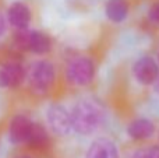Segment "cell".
<instances>
[{
    "mask_svg": "<svg viewBox=\"0 0 159 158\" xmlns=\"http://www.w3.org/2000/svg\"><path fill=\"white\" fill-rule=\"evenodd\" d=\"M134 80L141 86H152L159 77V63L152 56H143L131 67Z\"/></svg>",
    "mask_w": 159,
    "mask_h": 158,
    "instance_id": "cell-5",
    "label": "cell"
},
{
    "mask_svg": "<svg viewBox=\"0 0 159 158\" xmlns=\"http://www.w3.org/2000/svg\"><path fill=\"white\" fill-rule=\"evenodd\" d=\"M46 122L56 136H69L73 132L70 111L61 104H52L46 111Z\"/></svg>",
    "mask_w": 159,
    "mask_h": 158,
    "instance_id": "cell-4",
    "label": "cell"
},
{
    "mask_svg": "<svg viewBox=\"0 0 159 158\" xmlns=\"http://www.w3.org/2000/svg\"><path fill=\"white\" fill-rule=\"evenodd\" d=\"M27 50L35 55H48L52 50V39L42 31H28Z\"/></svg>",
    "mask_w": 159,
    "mask_h": 158,
    "instance_id": "cell-11",
    "label": "cell"
},
{
    "mask_svg": "<svg viewBox=\"0 0 159 158\" xmlns=\"http://www.w3.org/2000/svg\"><path fill=\"white\" fill-rule=\"evenodd\" d=\"M127 134L130 139L135 140V142H144L157 133V126L148 118H135L127 125Z\"/></svg>",
    "mask_w": 159,
    "mask_h": 158,
    "instance_id": "cell-8",
    "label": "cell"
},
{
    "mask_svg": "<svg viewBox=\"0 0 159 158\" xmlns=\"http://www.w3.org/2000/svg\"><path fill=\"white\" fill-rule=\"evenodd\" d=\"M6 28H7V21H6L4 16H3V13L0 11V36L3 35V34L6 32Z\"/></svg>",
    "mask_w": 159,
    "mask_h": 158,
    "instance_id": "cell-16",
    "label": "cell"
},
{
    "mask_svg": "<svg viewBox=\"0 0 159 158\" xmlns=\"http://www.w3.org/2000/svg\"><path fill=\"white\" fill-rule=\"evenodd\" d=\"M155 84H157V88H158V91H159V77H158V80H157V83H155Z\"/></svg>",
    "mask_w": 159,
    "mask_h": 158,
    "instance_id": "cell-18",
    "label": "cell"
},
{
    "mask_svg": "<svg viewBox=\"0 0 159 158\" xmlns=\"http://www.w3.org/2000/svg\"><path fill=\"white\" fill-rule=\"evenodd\" d=\"M149 22L154 25H159V2H155L151 7L148 8V13H147Z\"/></svg>",
    "mask_w": 159,
    "mask_h": 158,
    "instance_id": "cell-15",
    "label": "cell"
},
{
    "mask_svg": "<svg viewBox=\"0 0 159 158\" xmlns=\"http://www.w3.org/2000/svg\"><path fill=\"white\" fill-rule=\"evenodd\" d=\"M25 69L18 62H7L0 69V86L7 88H18L25 78Z\"/></svg>",
    "mask_w": 159,
    "mask_h": 158,
    "instance_id": "cell-6",
    "label": "cell"
},
{
    "mask_svg": "<svg viewBox=\"0 0 159 158\" xmlns=\"http://www.w3.org/2000/svg\"><path fill=\"white\" fill-rule=\"evenodd\" d=\"M73 130L81 136H91L103 126L106 119L105 108L93 98H81L70 111Z\"/></svg>",
    "mask_w": 159,
    "mask_h": 158,
    "instance_id": "cell-1",
    "label": "cell"
},
{
    "mask_svg": "<svg viewBox=\"0 0 159 158\" xmlns=\"http://www.w3.org/2000/svg\"><path fill=\"white\" fill-rule=\"evenodd\" d=\"M96 66L89 56H74L64 67V78L73 87H87L95 78Z\"/></svg>",
    "mask_w": 159,
    "mask_h": 158,
    "instance_id": "cell-3",
    "label": "cell"
},
{
    "mask_svg": "<svg viewBox=\"0 0 159 158\" xmlns=\"http://www.w3.org/2000/svg\"><path fill=\"white\" fill-rule=\"evenodd\" d=\"M130 6L127 0H107L105 6V14L113 24H120L129 17Z\"/></svg>",
    "mask_w": 159,
    "mask_h": 158,
    "instance_id": "cell-12",
    "label": "cell"
},
{
    "mask_svg": "<svg viewBox=\"0 0 159 158\" xmlns=\"http://www.w3.org/2000/svg\"><path fill=\"white\" fill-rule=\"evenodd\" d=\"M131 158H159V146L151 144L137 148L131 154Z\"/></svg>",
    "mask_w": 159,
    "mask_h": 158,
    "instance_id": "cell-14",
    "label": "cell"
},
{
    "mask_svg": "<svg viewBox=\"0 0 159 158\" xmlns=\"http://www.w3.org/2000/svg\"><path fill=\"white\" fill-rule=\"evenodd\" d=\"M158 58H159V53H158Z\"/></svg>",
    "mask_w": 159,
    "mask_h": 158,
    "instance_id": "cell-19",
    "label": "cell"
},
{
    "mask_svg": "<svg viewBox=\"0 0 159 158\" xmlns=\"http://www.w3.org/2000/svg\"><path fill=\"white\" fill-rule=\"evenodd\" d=\"M17 158H31L30 156H20V157H17Z\"/></svg>",
    "mask_w": 159,
    "mask_h": 158,
    "instance_id": "cell-17",
    "label": "cell"
},
{
    "mask_svg": "<svg viewBox=\"0 0 159 158\" xmlns=\"http://www.w3.org/2000/svg\"><path fill=\"white\" fill-rule=\"evenodd\" d=\"M27 143L31 148H45L49 144V134H48V130L41 125V123H32V128H31L30 136L27 139Z\"/></svg>",
    "mask_w": 159,
    "mask_h": 158,
    "instance_id": "cell-13",
    "label": "cell"
},
{
    "mask_svg": "<svg viewBox=\"0 0 159 158\" xmlns=\"http://www.w3.org/2000/svg\"><path fill=\"white\" fill-rule=\"evenodd\" d=\"M25 77L34 94L45 95L56 83V67L49 60H36L30 66Z\"/></svg>",
    "mask_w": 159,
    "mask_h": 158,
    "instance_id": "cell-2",
    "label": "cell"
},
{
    "mask_svg": "<svg viewBox=\"0 0 159 158\" xmlns=\"http://www.w3.org/2000/svg\"><path fill=\"white\" fill-rule=\"evenodd\" d=\"M32 20L31 8L25 3L16 2L7 10V21L17 30H27Z\"/></svg>",
    "mask_w": 159,
    "mask_h": 158,
    "instance_id": "cell-10",
    "label": "cell"
},
{
    "mask_svg": "<svg viewBox=\"0 0 159 158\" xmlns=\"http://www.w3.org/2000/svg\"><path fill=\"white\" fill-rule=\"evenodd\" d=\"M32 120L22 114H18L13 116L8 125V139L13 144H21L25 143L30 136L31 128H32Z\"/></svg>",
    "mask_w": 159,
    "mask_h": 158,
    "instance_id": "cell-7",
    "label": "cell"
},
{
    "mask_svg": "<svg viewBox=\"0 0 159 158\" xmlns=\"http://www.w3.org/2000/svg\"><path fill=\"white\" fill-rule=\"evenodd\" d=\"M85 158H120L119 147L113 140L99 137L91 143Z\"/></svg>",
    "mask_w": 159,
    "mask_h": 158,
    "instance_id": "cell-9",
    "label": "cell"
}]
</instances>
